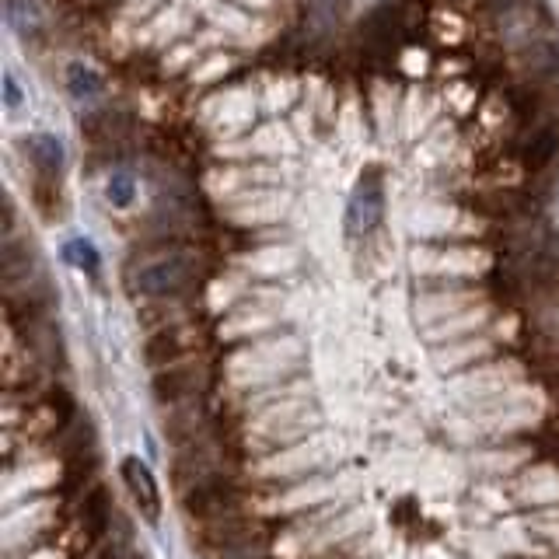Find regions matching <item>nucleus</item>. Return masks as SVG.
I'll list each match as a JSON object with an SVG mask.
<instances>
[{
  "mask_svg": "<svg viewBox=\"0 0 559 559\" xmlns=\"http://www.w3.org/2000/svg\"><path fill=\"white\" fill-rule=\"evenodd\" d=\"M287 193L273 186H256V189H242L228 200V217L235 224H252V228H263V224H277L287 210Z\"/></svg>",
  "mask_w": 559,
  "mask_h": 559,
  "instance_id": "3",
  "label": "nucleus"
},
{
  "mask_svg": "<svg viewBox=\"0 0 559 559\" xmlns=\"http://www.w3.org/2000/svg\"><path fill=\"white\" fill-rule=\"evenodd\" d=\"M402 63H406V74H409V77H420V74H423V67H427V56L416 53V49H409L406 60H402Z\"/></svg>",
  "mask_w": 559,
  "mask_h": 559,
  "instance_id": "21",
  "label": "nucleus"
},
{
  "mask_svg": "<svg viewBox=\"0 0 559 559\" xmlns=\"http://www.w3.org/2000/svg\"><path fill=\"white\" fill-rule=\"evenodd\" d=\"M486 4H490V7H493V11H497V14H511L514 7L521 4V0H486Z\"/></svg>",
  "mask_w": 559,
  "mask_h": 559,
  "instance_id": "24",
  "label": "nucleus"
},
{
  "mask_svg": "<svg viewBox=\"0 0 559 559\" xmlns=\"http://www.w3.org/2000/svg\"><path fill=\"white\" fill-rule=\"evenodd\" d=\"M4 102H7V109H18L21 105V88L14 84L11 74H4Z\"/></svg>",
  "mask_w": 559,
  "mask_h": 559,
  "instance_id": "22",
  "label": "nucleus"
},
{
  "mask_svg": "<svg viewBox=\"0 0 559 559\" xmlns=\"http://www.w3.org/2000/svg\"><path fill=\"white\" fill-rule=\"evenodd\" d=\"M294 81H283V84H273L270 88V105L273 109H287L290 105V98H294Z\"/></svg>",
  "mask_w": 559,
  "mask_h": 559,
  "instance_id": "20",
  "label": "nucleus"
},
{
  "mask_svg": "<svg viewBox=\"0 0 559 559\" xmlns=\"http://www.w3.org/2000/svg\"><path fill=\"white\" fill-rule=\"evenodd\" d=\"M109 493L105 490H91L88 497H84V507H81V532H84V542H98L105 532H109Z\"/></svg>",
  "mask_w": 559,
  "mask_h": 559,
  "instance_id": "10",
  "label": "nucleus"
},
{
  "mask_svg": "<svg viewBox=\"0 0 559 559\" xmlns=\"http://www.w3.org/2000/svg\"><path fill=\"white\" fill-rule=\"evenodd\" d=\"M25 154L32 158V165L39 168V172L46 175H56L63 165V147L56 137H49V133H35V137L25 140Z\"/></svg>",
  "mask_w": 559,
  "mask_h": 559,
  "instance_id": "11",
  "label": "nucleus"
},
{
  "mask_svg": "<svg viewBox=\"0 0 559 559\" xmlns=\"http://www.w3.org/2000/svg\"><path fill=\"white\" fill-rule=\"evenodd\" d=\"M105 196H109L112 207H130L133 196H137V179L130 172H112L109 186H105Z\"/></svg>",
  "mask_w": 559,
  "mask_h": 559,
  "instance_id": "18",
  "label": "nucleus"
},
{
  "mask_svg": "<svg viewBox=\"0 0 559 559\" xmlns=\"http://www.w3.org/2000/svg\"><path fill=\"white\" fill-rule=\"evenodd\" d=\"M67 88L74 98H95L98 91H102V81H98V74L91 67H84V63H70L67 67Z\"/></svg>",
  "mask_w": 559,
  "mask_h": 559,
  "instance_id": "16",
  "label": "nucleus"
},
{
  "mask_svg": "<svg viewBox=\"0 0 559 559\" xmlns=\"http://www.w3.org/2000/svg\"><path fill=\"white\" fill-rule=\"evenodd\" d=\"M196 280V259L186 252H172V256L151 259L137 270V290L151 301H175L179 294H186Z\"/></svg>",
  "mask_w": 559,
  "mask_h": 559,
  "instance_id": "1",
  "label": "nucleus"
},
{
  "mask_svg": "<svg viewBox=\"0 0 559 559\" xmlns=\"http://www.w3.org/2000/svg\"><path fill=\"white\" fill-rule=\"evenodd\" d=\"M242 263L259 273H283L297 263V249H290V245H263L256 256H245Z\"/></svg>",
  "mask_w": 559,
  "mask_h": 559,
  "instance_id": "14",
  "label": "nucleus"
},
{
  "mask_svg": "<svg viewBox=\"0 0 559 559\" xmlns=\"http://www.w3.org/2000/svg\"><path fill=\"white\" fill-rule=\"evenodd\" d=\"M451 98H458V109H469V102H465V98H472V88L455 84V88H451Z\"/></svg>",
  "mask_w": 559,
  "mask_h": 559,
  "instance_id": "23",
  "label": "nucleus"
},
{
  "mask_svg": "<svg viewBox=\"0 0 559 559\" xmlns=\"http://www.w3.org/2000/svg\"><path fill=\"white\" fill-rule=\"evenodd\" d=\"M559 154V133L556 130H535L532 137L525 140V147H521V161H525L528 168H546L553 165V158Z\"/></svg>",
  "mask_w": 559,
  "mask_h": 559,
  "instance_id": "13",
  "label": "nucleus"
},
{
  "mask_svg": "<svg viewBox=\"0 0 559 559\" xmlns=\"http://www.w3.org/2000/svg\"><path fill=\"white\" fill-rule=\"evenodd\" d=\"M535 346H559V290L535 301Z\"/></svg>",
  "mask_w": 559,
  "mask_h": 559,
  "instance_id": "12",
  "label": "nucleus"
},
{
  "mask_svg": "<svg viewBox=\"0 0 559 559\" xmlns=\"http://www.w3.org/2000/svg\"><path fill=\"white\" fill-rule=\"evenodd\" d=\"M207 385V374L196 364H172L168 371H161L154 378V395L158 402H172V406H182V402H193L196 395Z\"/></svg>",
  "mask_w": 559,
  "mask_h": 559,
  "instance_id": "6",
  "label": "nucleus"
},
{
  "mask_svg": "<svg viewBox=\"0 0 559 559\" xmlns=\"http://www.w3.org/2000/svg\"><path fill=\"white\" fill-rule=\"evenodd\" d=\"M189 56H193V49H179V53L172 56V60H165V67L168 70H175V67H182V63L189 60Z\"/></svg>",
  "mask_w": 559,
  "mask_h": 559,
  "instance_id": "25",
  "label": "nucleus"
},
{
  "mask_svg": "<svg viewBox=\"0 0 559 559\" xmlns=\"http://www.w3.org/2000/svg\"><path fill=\"white\" fill-rule=\"evenodd\" d=\"M514 67L532 84L553 81V77H559V46L556 42H525L514 56Z\"/></svg>",
  "mask_w": 559,
  "mask_h": 559,
  "instance_id": "9",
  "label": "nucleus"
},
{
  "mask_svg": "<svg viewBox=\"0 0 559 559\" xmlns=\"http://www.w3.org/2000/svg\"><path fill=\"white\" fill-rule=\"evenodd\" d=\"M193 346H200V332H193L189 325H165L158 329L144 346L147 364L161 367V364H179Z\"/></svg>",
  "mask_w": 559,
  "mask_h": 559,
  "instance_id": "7",
  "label": "nucleus"
},
{
  "mask_svg": "<svg viewBox=\"0 0 559 559\" xmlns=\"http://www.w3.org/2000/svg\"><path fill=\"white\" fill-rule=\"evenodd\" d=\"M182 500H186L189 518H200V521L238 518V511H242V493L235 490V483L228 479V472L196 483L193 490L182 493Z\"/></svg>",
  "mask_w": 559,
  "mask_h": 559,
  "instance_id": "2",
  "label": "nucleus"
},
{
  "mask_svg": "<svg viewBox=\"0 0 559 559\" xmlns=\"http://www.w3.org/2000/svg\"><path fill=\"white\" fill-rule=\"evenodd\" d=\"M231 60L228 56H214V60L207 63V67L193 70V81H214V77H221V70H228Z\"/></svg>",
  "mask_w": 559,
  "mask_h": 559,
  "instance_id": "19",
  "label": "nucleus"
},
{
  "mask_svg": "<svg viewBox=\"0 0 559 559\" xmlns=\"http://www.w3.org/2000/svg\"><path fill=\"white\" fill-rule=\"evenodd\" d=\"M416 266H423V273H483L490 266V252L486 249H469V245H451V249H416Z\"/></svg>",
  "mask_w": 559,
  "mask_h": 559,
  "instance_id": "5",
  "label": "nucleus"
},
{
  "mask_svg": "<svg viewBox=\"0 0 559 559\" xmlns=\"http://www.w3.org/2000/svg\"><path fill=\"white\" fill-rule=\"evenodd\" d=\"M385 186L378 175H364L346 203V231L353 238H367L381 221H385Z\"/></svg>",
  "mask_w": 559,
  "mask_h": 559,
  "instance_id": "4",
  "label": "nucleus"
},
{
  "mask_svg": "<svg viewBox=\"0 0 559 559\" xmlns=\"http://www.w3.org/2000/svg\"><path fill=\"white\" fill-rule=\"evenodd\" d=\"M63 256H67L70 263L84 273H98V263H102V259H98V249L88 242V238H74V242L63 249Z\"/></svg>",
  "mask_w": 559,
  "mask_h": 559,
  "instance_id": "17",
  "label": "nucleus"
},
{
  "mask_svg": "<svg viewBox=\"0 0 559 559\" xmlns=\"http://www.w3.org/2000/svg\"><path fill=\"white\" fill-rule=\"evenodd\" d=\"M123 483H126V490H130L133 504L140 507V514H144L147 521H158L161 493H158V483H154L151 469H147L140 458H123Z\"/></svg>",
  "mask_w": 559,
  "mask_h": 559,
  "instance_id": "8",
  "label": "nucleus"
},
{
  "mask_svg": "<svg viewBox=\"0 0 559 559\" xmlns=\"http://www.w3.org/2000/svg\"><path fill=\"white\" fill-rule=\"evenodd\" d=\"M245 4H249V7H270L273 0H245Z\"/></svg>",
  "mask_w": 559,
  "mask_h": 559,
  "instance_id": "26",
  "label": "nucleus"
},
{
  "mask_svg": "<svg viewBox=\"0 0 559 559\" xmlns=\"http://www.w3.org/2000/svg\"><path fill=\"white\" fill-rule=\"evenodd\" d=\"M245 151L263 154V158H277L280 151H294V137L283 126H266V130H259L256 140L245 144Z\"/></svg>",
  "mask_w": 559,
  "mask_h": 559,
  "instance_id": "15",
  "label": "nucleus"
}]
</instances>
